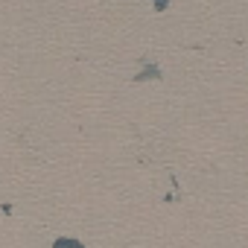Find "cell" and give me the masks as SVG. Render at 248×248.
Wrapping results in <instances>:
<instances>
[{
	"mask_svg": "<svg viewBox=\"0 0 248 248\" xmlns=\"http://www.w3.org/2000/svg\"><path fill=\"white\" fill-rule=\"evenodd\" d=\"M53 248H85L79 239H70V236H62V239H56L53 242Z\"/></svg>",
	"mask_w": 248,
	"mask_h": 248,
	"instance_id": "cell-1",
	"label": "cell"
}]
</instances>
